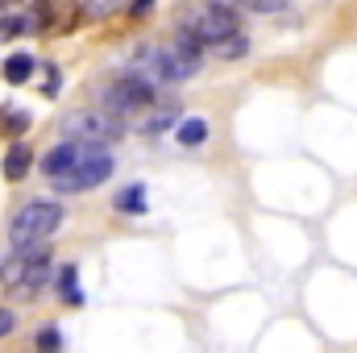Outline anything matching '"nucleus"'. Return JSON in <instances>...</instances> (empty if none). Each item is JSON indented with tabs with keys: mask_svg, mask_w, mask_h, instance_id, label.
<instances>
[{
	"mask_svg": "<svg viewBox=\"0 0 357 353\" xmlns=\"http://www.w3.org/2000/svg\"><path fill=\"white\" fill-rule=\"evenodd\" d=\"M154 8V0H129V17H146Z\"/></svg>",
	"mask_w": 357,
	"mask_h": 353,
	"instance_id": "obj_22",
	"label": "nucleus"
},
{
	"mask_svg": "<svg viewBox=\"0 0 357 353\" xmlns=\"http://www.w3.org/2000/svg\"><path fill=\"white\" fill-rule=\"evenodd\" d=\"M233 33H241L237 8H229L225 0H183V8H178V38H187V42H195L204 50H216Z\"/></svg>",
	"mask_w": 357,
	"mask_h": 353,
	"instance_id": "obj_1",
	"label": "nucleus"
},
{
	"mask_svg": "<svg viewBox=\"0 0 357 353\" xmlns=\"http://www.w3.org/2000/svg\"><path fill=\"white\" fill-rule=\"evenodd\" d=\"M63 133H67V142L100 150V146H108V142H116L125 133V121L112 117V112H71L63 121Z\"/></svg>",
	"mask_w": 357,
	"mask_h": 353,
	"instance_id": "obj_4",
	"label": "nucleus"
},
{
	"mask_svg": "<svg viewBox=\"0 0 357 353\" xmlns=\"http://www.w3.org/2000/svg\"><path fill=\"white\" fill-rule=\"evenodd\" d=\"M116 208H121V212H146V183H129V187L116 195Z\"/></svg>",
	"mask_w": 357,
	"mask_h": 353,
	"instance_id": "obj_13",
	"label": "nucleus"
},
{
	"mask_svg": "<svg viewBox=\"0 0 357 353\" xmlns=\"http://www.w3.org/2000/svg\"><path fill=\"white\" fill-rule=\"evenodd\" d=\"M175 121H178V104H175V100H158V104L146 112L142 129H146V133H162V129H171Z\"/></svg>",
	"mask_w": 357,
	"mask_h": 353,
	"instance_id": "obj_8",
	"label": "nucleus"
},
{
	"mask_svg": "<svg viewBox=\"0 0 357 353\" xmlns=\"http://www.w3.org/2000/svg\"><path fill=\"white\" fill-rule=\"evenodd\" d=\"M88 154H91V146H79V142H59V146L42 158V171H46L50 179H63L67 171H75Z\"/></svg>",
	"mask_w": 357,
	"mask_h": 353,
	"instance_id": "obj_6",
	"label": "nucleus"
},
{
	"mask_svg": "<svg viewBox=\"0 0 357 353\" xmlns=\"http://www.w3.org/2000/svg\"><path fill=\"white\" fill-rule=\"evenodd\" d=\"M75 278H79L75 266H63V270H59V295H63L67 303H84V291L75 287Z\"/></svg>",
	"mask_w": 357,
	"mask_h": 353,
	"instance_id": "obj_14",
	"label": "nucleus"
},
{
	"mask_svg": "<svg viewBox=\"0 0 357 353\" xmlns=\"http://www.w3.org/2000/svg\"><path fill=\"white\" fill-rule=\"evenodd\" d=\"M46 96H59V67H46Z\"/></svg>",
	"mask_w": 357,
	"mask_h": 353,
	"instance_id": "obj_21",
	"label": "nucleus"
},
{
	"mask_svg": "<svg viewBox=\"0 0 357 353\" xmlns=\"http://www.w3.org/2000/svg\"><path fill=\"white\" fill-rule=\"evenodd\" d=\"M212 54H216V59H241V54H250V38H245V33H233V38L220 42Z\"/></svg>",
	"mask_w": 357,
	"mask_h": 353,
	"instance_id": "obj_15",
	"label": "nucleus"
},
{
	"mask_svg": "<svg viewBox=\"0 0 357 353\" xmlns=\"http://www.w3.org/2000/svg\"><path fill=\"white\" fill-rule=\"evenodd\" d=\"M29 75H33V59L29 54H8L4 59V80L8 84H25Z\"/></svg>",
	"mask_w": 357,
	"mask_h": 353,
	"instance_id": "obj_11",
	"label": "nucleus"
},
{
	"mask_svg": "<svg viewBox=\"0 0 357 353\" xmlns=\"http://www.w3.org/2000/svg\"><path fill=\"white\" fill-rule=\"evenodd\" d=\"M116 171V163H112V154H100V150H91L88 158L75 167V171H67L63 179H54V187L59 191H67V195H75V191H91V187H100L104 179Z\"/></svg>",
	"mask_w": 357,
	"mask_h": 353,
	"instance_id": "obj_5",
	"label": "nucleus"
},
{
	"mask_svg": "<svg viewBox=\"0 0 357 353\" xmlns=\"http://www.w3.org/2000/svg\"><path fill=\"white\" fill-rule=\"evenodd\" d=\"M13 329H17V316H13L8 308H0V337H8Z\"/></svg>",
	"mask_w": 357,
	"mask_h": 353,
	"instance_id": "obj_20",
	"label": "nucleus"
},
{
	"mask_svg": "<svg viewBox=\"0 0 357 353\" xmlns=\"http://www.w3.org/2000/svg\"><path fill=\"white\" fill-rule=\"evenodd\" d=\"M38 350L42 353H59V329H42V333H38Z\"/></svg>",
	"mask_w": 357,
	"mask_h": 353,
	"instance_id": "obj_19",
	"label": "nucleus"
},
{
	"mask_svg": "<svg viewBox=\"0 0 357 353\" xmlns=\"http://www.w3.org/2000/svg\"><path fill=\"white\" fill-rule=\"evenodd\" d=\"M33 25L25 21V17H4L0 21V38H17V33H29Z\"/></svg>",
	"mask_w": 357,
	"mask_h": 353,
	"instance_id": "obj_17",
	"label": "nucleus"
},
{
	"mask_svg": "<svg viewBox=\"0 0 357 353\" xmlns=\"http://www.w3.org/2000/svg\"><path fill=\"white\" fill-rule=\"evenodd\" d=\"M233 4H241V8H250V13H278L287 0H233Z\"/></svg>",
	"mask_w": 357,
	"mask_h": 353,
	"instance_id": "obj_18",
	"label": "nucleus"
},
{
	"mask_svg": "<svg viewBox=\"0 0 357 353\" xmlns=\"http://www.w3.org/2000/svg\"><path fill=\"white\" fill-rule=\"evenodd\" d=\"M29 163H33V150L25 146V142H13L8 146V154H4V163H0V171H4V179H25L29 175Z\"/></svg>",
	"mask_w": 357,
	"mask_h": 353,
	"instance_id": "obj_7",
	"label": "nucleus"
},
{
	"mask_svg": "<svg viewBox=\"0 0 357 353\" xmlns=\"http://www.w3.org/2000/svg\"><path fill=\"white\" fill-rule=\"evenodd\" d=\"M154 104H158L154 84L133 80V75H121L116 84L104 88V112H112V117H121V121H125V117H146Z\"/></svg>",
	"mask_w": 357,
	"mask_h": 353,
	"instance_id": "obj_3",
	"label": "nucleus"
},
{
	"mask_svg": "<svg viewBox=\"0 0 357 353\" xmlns=\"http://www.w3.org/2000/svg\"><path fill=\"white\" fill-rule=\"evenodd\" d=\"M178 142H183V146H204V142H208V121H204V117L178 121Z\"/></svg>",
	"mask_w": 357,
	"mask_h": 353,
	"instance_id": "obj_10",
	"label": "nucleus"
},
{
	"mask_svg": "<svg viewBox=\"0 0 357 353\" xmlns=\"http://www.w3.org/2000/svg\"><path fill=\"white\" fill-rule=\"evenodd\" d=\"M125 0H84V17H108L112 8H121Z\"/></svg>",
	"mask_w": 357,
	"mask_h": 353,
	"instance_id": "obj_16",
	"label": "nucleus"
},
{
	"mask_svg": "<svg viewBox=\"0 0 357 353\" xmlns=\"http://www.w3.org/2000/svg\"><path fill=\"white\" fill-rule=\"evenodd\" d=\"M29 125H33V117L25 108H0V133L4 137H21Z\"/></svg>",
	"mask_w": 357,
	"mask_h": 353,
	"instance_id": "obj_9",
	"label": "nucleus"
},
{
	"mask_svg": "<svg viewBox=\"0 0 357 353\" xmlns=\"http://www.w3.org/2000/svg\"><path fill=\"white\" fill-rule=\"evenodd\" d=\"M75 8H84V4L79 0H38V13L46 21H67V17H75Z\"/></svg>",
	"mask_w": 357,
	"mask_h": 353,
	"instance_id": "obj_12",
	"label": "nucleus"
},
{
	"mask_svg": "<svg viewBox=\"0 0 357 353\" xmlns=\"http://www.w3.org/2000/svg\"><path fill=\"white\" fill-rule=\"evenodd\" d=\"M59 225H63V208L54 200H29L8 220V241L17 250H33V246H46V237H54Z\"/></svg>",
	"mask_w": 357,
	"mask_h": 353,
	"instance_id": "obj_2",
	"label": "nucleus"
}]
</instances>
